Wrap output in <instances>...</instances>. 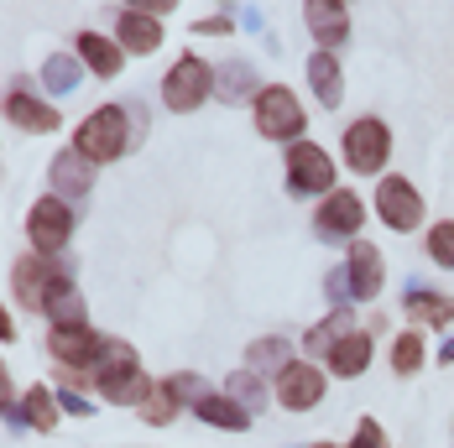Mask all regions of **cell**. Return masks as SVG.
<instances>
[{"instance_id":"cell-1","label":"cell","mask_w":454,"mask_h":448,"mask_svg":"<svg viewBox=\"0 0 454 448\" xmlns=\"http://www.w3.org/2000/svg\"><path fill=\"white\" fill-rule=\"evenodd\" d=\"M256 131L267 135V141H303V131H309V110L298 104V94L287 89V84H267V89L256 94Z\"/></svg>"},{"instance_id":"cell-2","label":"cell","mask_w":454,"mask_h":448,"mask_svg":"<svg viewBox=\"0 0 454 448\" xmlns=\"http://www.w3.org/2000/svg\"><path fill=\"white\" fill-rule=\"evenodd\" d=\"M74 151L90 157V162H115L126 151V110L121 104H99L90 120L74 135Z\"/></svg>"},{"instance_id":"cell-3","label":"cell","mask_w":454,"mask_h":448,"mask_svg":"<svg viewBox=\"0 0 454 448\" xmlns=\"http://www.w3.org/2000/svg\"><path fill=\"white\" fill-rule=\"evenodd\" d=\"M209 89H215V68H209L204 58L183 52L178 63H173V73L162 79V104L178 110V115H188V110H199V104L209 99Z\"/></svg>"},{"instance_id":"cell-4","label":"cell","mask_w":454,"mask_h":448,"mask_svg":"<svg viewBox=\"0 0 454 448\" xmlns=\"http://www.w3.org/2000/svg\"><path fill=\"white\" fill-rule=\"evenodd\" d=\"M287 188L293 193H334V162L314 141H293L287 146Z\"/></svg>"},{"instance_id":"cell-5","label":"cell","mask_w":454,"mask_h":448,"mask_svg":"<svg viewBox=\"0 0 454 448\" xmlns=\"http://www.w3.org/2000/svg\"><path fill=\"white\" fill-rule=\"evenodd\" d=\"M387 157H392V131L381 126V120H356L350 131H345V167L350 173H381L387 167Z\"/></svg>"},{"instance_id":"cell-6","label":"cell","mask_w":454,"mask_h":448,"mask_svg":"<svg viewBox=\"0 0 454 448\" xmlns=\"http://www.w3.org/2000/svg\"><path fill=\"white\" fill-rule=\"evenodd\" d=\"M27 235H32V251L37 256H58L74 235V209L63 198H37L32 214H27Z\"/></svg>"},{"instance_id":"cell-7","label":"cell","mask_w":454,"mask_h":448,"mask_svg":"<svg viewBox=\"0 0 454 448\" xmlns=\"http://www.w3.org/2000/svg\"><path fill=\"white\" fill-rule=\"evenodd\" d=\"M277 402L287 412H309V406L324 402V365L314 359H287L277 370Z\"/></svg>"},{"instance_id":"cell-8","label":"cell","mask_w":454,"mask_h":448,"mask_svg":"<svg viewBox=\"0 0 454 448\" xmlns=\"http://www.w3.org/2000/svg\"><path fill=\"white\" fill-rule=\"evenodd\" d=\"M365 220V204L356 198V193H345V188H334V193H324L314 209V229L324 235V240H350L356 229H361Z\"/></svg>"},{"instance_id":"cell-9","label":"cell","mask_w":454,"mask_h":448,"mask_svg":"<svg viewBox=\"0 0 454 448\" xmlns=\"http://www.w3.org/2000/svg\"><path fill=\"white\" fill-rule=\"evenodd\" d=\"M376 214H381V224H392V229H418L423 224V198H418V188L408 178H381V188H376Z\"/></svg>"},{"instance_id":"cell-10","label":"cell","mask_w":454,"mask_h":448,"mask_svg":"<svg viewBox=\"0 0 454 448\" xmlns=\"http://www.w3.org/2000/svg\"><path fill=\"white\" fill-rule=\"evenodd\" d=\"M58 276H63V266H52V256H37V251H32V256H21V261H16V271H11L21 308H43Z\"/></svg>"},{"instance_id":"cell-11","label":"cell","mask_w":454,"mask_h":448,"mask_svg":"<svg viewBox=\"0 0 454 448\" xmlns=\"http://www.w3.org/2000/svg\"><path fill=\"white\" fill-rule=\"evenodd\" d=\"M105 350V339L94 334V328H52L47 334V355L58 359V365H79V370H94V359Z\"/></svg>"},{"instance_id":"cell-12","label":"cell","mask_w":454,"mask_h":448,"mask_svg":"<svg viewBox=\"0 0 454 448\" xmlns=\"http://www.w3.org/2000/svg\"><path fill=\"white\" fill-rule=\"evenodd\" d=\"M43 313L52 318V328H90V308H84V292H79V282L63 271L58 282H52V292H47Z\"/></svg>"},{"instance_id":"cell-13","label":"cell","mask_w":454,"mask_h":448,"mask_svg":"<svg viewBox=\"0 0 454 448\" xmlns=\"http://www.w3.org/2000/svg\"><path fill=\"white\" fill-rule=\"evenodd\" d=\"M303 16H309V32L318 37V52H334V47L350 37V11L340 0H309Z\"/></svg>"},{"instance_id":"cell-14","label":"cell","mask_w":454,"mask_h":448,"mask_svg":"<svg viewBox=\"0 0 454 448\" xmlns=\"http://www.w3.org/2000/svg\"><path fill=\"white\" fill-rule=\"evenodd\" d=\"M115 42H121V52H157V47H162V21H157L152 11L131 5V11H121V21H115Z\"/></svg>"},{"instance_id":"cell-15","label":"cell","mask_w":454,"mask_h":448,"mask_svg":"<svg viewBox=\"0 0 454 448\" xmlns=\"http://www.w3.org/2000/svg\"><path fill=\"white\" fill-rule=\"evenodd\" d=\"M350 292L356 297H376L381 292V282H387V261H381V251L376 245H365V240H350Z\"/></svg>"},{"instance_id":"cell-16","label":"cell","mask_w":454,"mask_h":448,"mask_svg":"<svg viewBox=\"0 0 454 448\" xmlns=\"http://www.w3.org/2000/svg\"><path fill=\"white\" fill-rule=\"evenodd\" d=\"M94 188V162L90 157H79L74 146L68 151H58V162H52V198H79V193H90Z\"/></svg>"},{"instance_id":"cell-17","label":"cell","mask_w":454,"mask_h":448,"mask_svg":"<svg viewBox=\"0 0 454 448\" xmlns=\"http://www.w3.org/2000/svg\"><path fill=\"white\" fill-rule=\"evenodd\" d=\"M371 334L376 328H350L334 350H329V375H340V381H356L365 365H371Z\"/></svg>"},{"instance_id":"cell-18","label":"cell","mask_w":454,"mask_h":448,"mask_svg":"<svg viewBox=\"0 0 454 448\" xmlns=\"http://www.w3.org/2000/svg\"><path fill=\"white\" fill-rule=\"evenodd\" d=\"M5 120L11 126H21V131H58V110L47 104V99H37V94H27V89H16L11 99H5Z\"/></svg>"},{"instance_id":"cell-19","label":"cell","mask_w":454,"mask_h":448,"mask_svg":"<svg viewBox=\"0 0 454 448\" xmlns=\"http://www.w3.org/2000/svg\"><path fill=\"white\" fill-rule=\"evenodd\" d=\"M79 58L90 63L94 79H115V73L126 68V52H121V42H110V37H99V32H79Z\"/></svg>"},{"instance_id":"cell-20","label":"cell","mask_w":454,"mask_h":448,"mask_svg":"<svg viewBox=\"0 0 454 448\" xmlns=\"http://www.w3.org/2000/svg\"><path fill=\"white\" fill-rule=\"evenodd\" d=\"M309 84H314L324 110H334V104L345 99V73H340V58H334V52H314V58H309Z\"/></svg>"},{"instance_id":"cell-21","label":"cell","mask_w":454,"mask_h":448,"mask_svg":"<svg viewBox=\"0 0 454 448\" xmlns=\"http://www.w3.org/2000/svg\"><path fill=\"white\" fill-rule=\"evenodd\" d=\"M193 412H199V422L225 428V433H246V428H251V406H240L230 391H220V397H204Z\"/></svg>"},{"instance_id":"cell-22","label":"cell","mask_w":454,"mask_h":448,"mask_svg":"<svg viewBox=\"0 0 454 448\" xmlns=\"http://www.w3.org/2000/svg\"><path fill=\"white\" fill-rule=\"evenodd\" d=\"M21 417H27L37 433H52V422H58V402H52V391H47V386H27V397H21Z\"/></svg>"},{"instance_id":"cell-23","label":"cell","mask_w":454,"mask_h":448,"mask_svg":"<svg viewBox=\"0 0 454 448\" xmlns=\"http://www.w3.org/2000/svg\"><path fill=\"white\" fill-rule=\"evenodd\" d=\"M408 313L423 318V323H450L454 297H439V292H408Z\"/></svg>"},{"instance_id":"cell-24","label":"cell","mask_w":454,"mask_h":448,"mask_svg":"<svg viewBox=\"0 0 454 448\" xmlns=\"http://www.w3.org/2000/svg\"><path fill=\"white\" fill-rule=\"evenodd\" d=\"M345 318H350V313H329L314 334H309V350H314V359H329V350L350 334V323H345Z\"/></svg>"},{"instance_id":"cell-25","label":"cell","mask_w":454,"mask_h":448,"mask_svg":"<svg viewBox=\"0 0 454 448\" xmlns=\"http://www.w3.org/2000/svg\"><path fill=\"white\" fill-rule=\"evenodd\" d=\"M157 391H162L168 402H193V406H199V402H204V397H209L199 375H168V381H162Z\"/></svg>"},{"instance_id":"cell-26","label":"cell","mask_w":454,"mask_h":448,"mask_svg":"<svg viewBox=\"0 0 454 448\" xmlns=\"http://www.w3.org/2000/svg\"><path fill=\"white\" fill-rule=\"evenodd\" d=\"M246 359L262 365V370H267V365H287V359H293V344H287V339H256V344L246 350Z\"/></svg>"},{"instance_id":"cell-27","label":"cell","mask_w":454,"mask_h":448,"mask_svg":"<svg viewBox=\"0 0 454 448\" xmlns=\"http://www.w3.org/2000/svg\"><path fill=\"white\" fill-rule=\"evenodd\" d=\"M418 365H423V339H418V334H403V339L392 344V370H397V375H412Z\"/></svg>"},{"instance_id":"cell-28","label":"cell","mask_w":454,"mask_h":448,"mask_svg":"<svg viewBox=\"0 0 454 448\" xmlns=\"http://www.w3.org/2000/svg\"><path fill=\"white\" fill-rule=\"evenodd\" d=\"M428 256H434L439 266H454V220H439L428 229Z\"/></svg>"},{"instance_id":"cell-29","label":"cell","mask_w":454,"mask_h":448,"mask_svg":"<svg viewBox=\"0 0 454 448\" xmlns=\"http://www.w3.org/2000/svg\"><path fill=\"white\" fill-rule=\"evenodd\" d=\"M173 412H178V406L168 402L162 391H152V397H146V406H141V417H146L152 428H162V422H173Z\"/></svg>"},{"instance_id":"cell-30","label":"cell","mask_w":454,"mask_h":448,"mask_svg":"<svg viewBox=\"0 0 454 448\" xmlns=\"http://www.w3.org/2000/svg\"><path fill=\"white\" fill-rule=\"evenodd\" d=\"M350 448H387L381 422H376V417H361V422H356V444H350Z\"/></svg>"},{"instance_id":"cell-31","label":"cell","mask_w":454,"mask_h":448,"mask_svg":"<svg viewBox=\"0 0 454 448\" xmlns=\"http://www.w3.org/2000/svg\"><path fill=\"white\" fill-rule=\"evenodd\" d=\"M43 79L52 84V89H68V84H74V63H68V58H47Z\"/></svg>"},{"instance_id":"cell-32","label":"cell","mask_w":454,"mask_h":448,"mask_svg":"<svg viewBox=\"0 0 454 448\" xmlns=\"http://www.w3.org/2000/svg\"><path fill=\"white\" fill-rule=\"evenodd\" d=\"M230 397H235L240 406H251L256 397H262V386H256V375H246V370H240V375H230Z\"/></svg>"},{"instance_id":"cell-33","label":"cell","mask_w":454,"mask_h":448,"mask_svg":"<svg viewBox=\"0 0 454 448\" xmlns=\"http://www.w3.org/2000/svg\"><path fill=\"white\" fill-rule=\"evenodd\" d=\"M193 32H209V37H225V32H235V21H230V16H204V21H199Z\"/></svg>"},{"instance_id":"cell-34","label":"cell","mask_w":454,"mask_h":448,"mask_svg":"<svg viewBox=\"0 0 454 448\" xmlns=\"http://www.w3.org/2000/svg\"><path fill=\"white\" fill-rule=\"evenodd\" d=\"M58 402L68 406V412H79V417H90V412H94V406H90V402H79V397H74V391H63V397H58Z\"/></svg>"},{"instance_id":"cell-35","label":"cell","mask_w":454,"mask_h":448,"mask_svg":"<svg viewBox=\"0 0 454 448\" xmlns=\"http://www.w3.org/2000/svg\"><path fill=\"white\" fill-rule=\"evenodd\" d=\"M0 339H5V344H11V339H16V323H11V318H5V308H0Z\"/></svg>"},{"instance_id":"cell-36","label":"cell","mask_w":454,"mask_h":448,"mask_svg":"<svg viewBox=\"0 0 454 448\" xmlns=\"http://www.w3.org/2000/svg\"><path fill=\"white\" fill-rule=\"evenodd\" d=\"M0 406H11V381H5V370H0Z\"/></svg>"},{"instance_id":"cell-37","label":"cell","mask_w":454,"mask_h":448,"mask_svg":"<svg viewBox=\"0 0 454 448\" xmlns=\"http://www.w3.org/2000/svg\"><path fill=\"white\" fill-rule=\"evenodd\" d=\"M444 365H454V339H450V344H444Z\"/></svg>"},{"instance_id":"cell-38","label":"cell","mask_w":454,"mask_h":448,"mask_svg":"<svg viewBox=\"0 0 454 448\" xmlns=\"http://www.w3.org/2000/svg\"><path fill=\"white\" fill-rule=\"evenodd\" d=\"M309 448H329V444H309Z\"/></svg>"}]
</instances>
